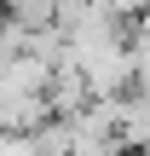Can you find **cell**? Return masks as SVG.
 Instances as JSON below:
<instances>
[{"label": "cell", "instance_id": "cell-1", "mask_svg": "<svg viewBox=\"0 0 150 156\" xmlns=\"http://www.w3.org/2000/svg\"><path fill=\"white\" fill-rule=\"evenodd\" d=\"M104 122H110V139L121 151H150V93L145 87H127L116 98H98Z\"/></svg>", "mask_w": 150, "mask_h": 156}, {"label": "cell", "instance_id": "cell-2", "mask_svg": "<svg viewBox=\"0 0 150 156\" xmlns=\"http://www.w3.org/2000/svg\"><path fill=\"white\" fill-rule=\"evenodd\" d=\"M0 6L23 29H52V17H58V0H0Z\"/></svg>", "mask_w": 150, "mask_h": 156}, {"label": "cell", "instance_id": "cell-3", "mask_svg": "<svg viewBox=\"0 0 150 156\" xmlns=\"http://www.w3.org/2000/svg\"><path fill=\"white\" fill-rule=\"evenodd\" d=\"M133 87H145V93H150V23L133 35Z\"/></svg>", "mask_w": 150, "mask_h": 156}, {"label": "cell", "instance_id": "cell-4", "mask_svg": "<svg viewBox=\"0 0 150 156\" xmlns=\"http://www.w3.org/2000/svg\"><path fill=\"white\" fill-rule=\"evenodd\" d=\"M98 6L121 23H150V0H98Z\"/></svg>", "mask_w": 150, "mask_h": 156}, {"label": "cell", "instance_id": "cell-5", "mask_svg": "<svg viewBox=\"0 0 150 156\" xmlns=\"http://www.w3.org/2000/svg\"><path fill=\"white\" fill-rule=\"evenodd\" d=\"M0 156H35V127H0Z\"/></svg>", "mask_w": 150, "mask_h": 156}]
</instances>
